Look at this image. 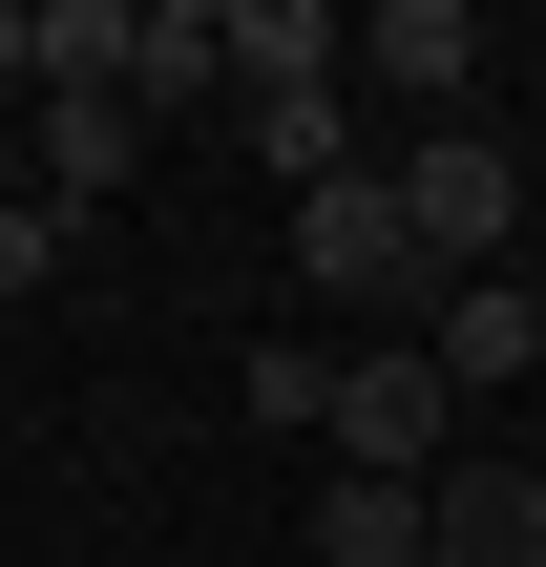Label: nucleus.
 I'll return each mask as SVG.
<instances>
[{
	"instance_id": "obj_1",
	"label": "nucleus",
	"mask_w": 546,
	"mask_h": 567,
	"mask_svg": "<svg viewBox=\"0 0 546 567\" xmlns=\"http://www.w3.org/2000/svg\"><path fill=\"white\" fill-rule=\"evenodd\" d=\"M400 231H421L442 295L505 274V252H526V147H505V126H421V147H400Z\"/></svg>"
},
{
	"instance_id": "obj_2",
	"label": "nucleus",
	"mask_w": 546,
	"mask_h": 567,
	"mask_svg": "<svg viewBox=\"0 0 546 567\" xmlns=\"http://www.w3.org/2000/svg\"><path fill=\"white\" fill-rule=\"evenodd\" d=\"M295 274L337 295V316H421L442 274H421V231H400V168H337V189H295Z\"/></svg>"
},
{
	"instance_id": "obj_3",
	"label": "nucleus",
	"mask_w": 546,
	"mask_h": 567,
	"mask_svg": "<svg viewBox=\"0 0 546 567\" xmlns=\"http://www.w3.org/2000/svg\"><path fill=\"white\" fill-rule=\"evenodd\" d=\"M316 442H337L358 484H442V358H421V337H358V358H337V421H316Z\"/></svg>"
},
{
	"instance_id": "obj_4",
	"label": "nucleus",
	"mask_w": 546,
	"mask_h": 567,
	"mask_svg": "<svg viewBox=\"0 0 546 567\" xmlns=\"http://www.w3.org/2000/svg\"><path fill=\"white\" fill-rule=\"evenodd\" d=\"M126 168H147V105H126V84H42L21 189H42V210H84V189H126Z\"/></svg>"
},
{
	"instance_id": "obj_5",
	"label": "nucleus",
	"mask_w": 546,
	"mask_h": 567,
	"mask_svg": "<svg viewBox=\"0 0 546 567\" xmlns=\"http://www.w3.org/2000/svg\"><path fill=\"white\" fill-rule=\"evenodd\" d=\"M421 316H442L421 358H442L463 400H505V379H546V295H526V274H463V295H421Z\"/></svg>"
},
{
	"instance_id": "obj_6",
	"label": "nucleus",
	"mask_w": 546,
	"mask_h": 567,
	"mask_svg": "<svg viewBox=\"0 0 546 567\" xmlns=\"http://www.w3.org/2000/svg\"><path fill=\"white\" fill-rule=\"evenodd\" d=\"M421 567H546V484H526V463H442Z\"/></svg>"
},
{
	"instance_id": "obj_7",
	"label": "nucleus",
	"mask_w": 546,
	"mask_h": 567,
	"mask_svg": "<svg viewBox=\"0 0 546 567\" xmlns=\"http://www.w3.org/2000/svg\"><path fill=\"white\" fill-rule=\"evenodd\" d=\"M358 63H379V84H421V126H463V84H484V21H463V0H379V21H358Z\"/></svg>"
},
{
	"instance_id": "obj_8",
	"label": "nucleus",
	"mask_w": 546,
	"mask_h": 567,
	"mask_svg": "<svg viewBox=\"0 0 546 567\" xmlns=\"http://www.w3.org/2000/svg\"><path fill=\"white\" fill-rule=\"evenodd\" d=\"M231 84V0H147L126 21V105H210Z\"/></svg>"
},
{
	"instance_id": "obj_9",
	"label": "nucleus",
	"mask_w": 546,
	"mask_h": 567,
	"mask_svg": "<svg viewBox=\"0 0 546 567\" xmlns=\"http://www.w3.org/2000/svg\"><path fill=\"white\" fill-rule=\"evenodd\" d=\"M337 63H358L337 0H231V84H337Z\"/></svg>"
},
{
	"instance_id": "obj_10",
	"label": "nucleus",
	"mask_w": 546,
	"mask_h": 567,
	"mask_svg": "<svg viewBox=\"0 0 546 567\" xmlns=\"http://www.w3.org/2000/svg\"><path fill=\"white\" fill-rule=\"evenodd\" d=\"M421 505H442V484H358V463H337V484H316V567H421Z\"/></svg>"
},
{
	"instance_id": "obj_11",
	"label": "nucleus",
	"mask_w": 546,
	"mask_h": 567,
	"mask_svg": "<svg viewBox=\"0 0 546 567\" xmlns=\"http://www.w3.org/2000/svg\"><path fill=\"white\" fill-rule=\"evenodd\" d=\"M253 421H337V358L316 337H253Z\"/></svg>"
},
{
	"instance_id": "obj_12",
	"label": "nucleus",
	"mask_w": 546,
	"mask_h": 567,
	"mask_svg": "<svg viewBox=\"0 0 546 567\" xmlns=\"http://www.w3.org/2000/svg\"><path fill=\"white\" fill-rule=\"evenodd\" d=\"M42 274H63V210H42V189L0 168V295H42Z\"/></svg>"
},
{
	"instance_id": "obj_13",
	"label": "nucleus",
	"mask_w": 546,
	"mask_h": 567,
	"mask_svg": "<svg viewBox=\"0 0 546 567\" xmlns=\"http://www.w3.org/2000/svg\"><path fill=\"white\" fill-rule=\"evenodd\" d=\"M21 84H42V0H0V105H21Z\"/></svg>"
},
{
	"instance_id": "obj_14",
	"label": "nucleus",
	"mask_w": 546,
	"mask_h": 567,
	"mask_svg": "<svg viewBox=\"0 0 546 567\" xmlns=\"http://www.w3.org/2000/svg\"><path fill=\"white\" fill-rule=\"evenodd\" d=\"M526 295H546V274H526Z\"/></svg>"
}]
</instances>
